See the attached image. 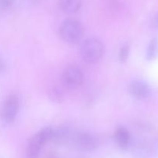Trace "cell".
Listing matches in <instances>:
<instances>
[{
	"mask_svg": "<svg viewBox=\"0 0 158 158\" xmlns=\"http://www.w3.org/2000/svg\"><path fill=\"white\" fill-rule=\"evenodd\" d=\"M83 34V26L80 22L76 19H66L60 26L62 39L68 43H77L81 40Z\"/></svg>",
	"mask_w": 158,
	"mask_h": 158,
	"instance_id": "obj_3",
	"label": "cell"
},
{
	"mask_svg": "<svg viewBox=\"0 0 158 158\" xmlns=\"http://www.w3.org/2000/svg\"><path fill=\"white\" fill-rule=\"evenodd\" d=\"M158 55V40L154 38L151 40L148 46V52H147V59L148 60H152L155 59Z\"/></svg>",
	"mask_w": 158,
	"mask_h": 158,
	"instance_id": "obj_11",
	"label": "cell"
},
{
	"mask_svg": "<svg viewBox=\"0 0 158 158\" xmlns=\"http://www.w3.org/2000/svg\"><path fill=\"white\" fill-rule=\"evenodd\" d=\"M153 25L155 29H158V13L154 16V20H153Z\"/></svg>",
	"mask_w": 158,
	"mask_h": 158,
	"instance_id": "obj_16",
	"label": "cell"
},
{
	"mask_svg": "<svg viewBox=\"0 0 158 158\" xmlns=\"http://www.w3.org/2000/svg\"><path fill=\"white\" fill-rule=\"evenodd\" d=\"M130 52V46L127 44L123 45L120 49L119 52V60L120 62H125L127 61L129 56Z\"/></svg>",
	"mask_w": 158,
	"mask_h": 158,
	"instance_id": "obj_13",
	"label": "cell"
},
{
	"mask_svg": "<svg viewBox=\"0 0 158 158\" xmlns=\"http://www.w3.org/2000/svg\"><path fill=\"white\" fill-rule=\"evenodd\" d=\"M60 6L66 13L77 12L81 8L83 0H60Z\"/></svg>",
	"mask_w": 158,
	"mask_h": 158,
	"instance_id": "obj_9",
	"label": "cell"
},
{
	"mask_svg": "<svg viewBox=\"0 0 158 158\" xmlns=\"http://www.w3.org/2000/svg\"><path fill=\"white\" fill-rule=\"evenodd\" d=\"M116 143L121 149H127L131 143V134L128 130L123 127L117 128L114 134Z\"/></svg>",
	"mask_w": 158,
	"mask_h": 158,
	"instance_id": "obj_8",
	"label": "cell"
},
{
	"mask_svg": "<svg viewBox=\"0 0 158 158\" xmlns=\"http://www.w3.org/2000/svg\"><path fill=\"white\" fill-rule=\"evenodd\" d=\"M49 98L56 103H60L62 102V100L63 98V94L60 89L57 88H52L50 91H49Z\"/></svg>",
	"mask_w": 158,
	"mask_h": 158,
	"instance_id": "obj_12",
	"label": "cell"
},
{
	"mask_svg": "<svg viewBox=\"0 0 158 158\" xmlns=\"http://www.w3.org/2000/svg\"><path fill=\"white\" fill-rule=\"evenodd\" d=\"M19 110V100L16 95L9 96L2 105L0 110V117L4 121L11 123L18 114Z\"/></svg>",
	"mask_w": 158,
	"mask_h": 158,
	"instance_id": "obj_4",
	"label": "cell"
},
{
	"mask_svg": "<svg viewBox=\"0 0 158 158\" xmlns=\"http://www.w3.org/2000/svg\"><path fill=\"white\" fill-rule=\"evenodd\" d=\"M33 1H37V0H33Z\"/></svg>",
	"mask_w": 158,
	"mask_h": 158,
	"instance_id": "obj_19",
	"label": "cell"
},
{
	"mask_svg": "<svg viewBox=\"0 0 158 158\" xmlns=\"http://www.w3.org/2000/svg\"><path fill=\"white\" fill-rule=\"evenodd\" d=\"M148 154V148L143 145H139L134 150V155L138 158H143Z\"/></svg>",
	"mask_w": 158,
	"mask_h": 158,
	"instance_id": "obj_14",
	"label": "cell"
},
{
	"mask_svg": "<svg viewBox=\"0 0 158 158\" xmlns=\"http://www.w3.org/2000/svg\"><path fill=\"white\" fill-rule=\"evenodd\" d=\"M62 81L68 89H77L83 82V72L75 66H68L62 74Z\"/></svg>",
	"mask_w": 158,
	"mask_h": 158,
	"instance_id": "obj_5",
	"label": "cell"
},
{
	"mask_svg": "<svg viewBox=\"0 0 158 158\" xmlns=\"http://www.w3.org/2000/svg\"><path fill=\"white\" fill-rule=\"evenodd\" d=\"M5 67H6L5 62L3 61V60H2V59L0 58V72H1V71H2L3 69H5Z\"/></svg>",
	"mask_w": 158,
	"mask_h": 158,
	"instance_id": "obj_17",
	"label": "cell"
},
{
	"mask_svg": "<svg viewBox=\"0 0 158 158\" xmlns=\"http://www.w3.org/2000/svg\"><path fill=\"white\" fill-rule=\"evenodd\" d=\"M129 90L131 95L138 100L147 98L151 93V89L148 85L142 80L133 81L130 85Z\"/></svg>",
	"mask_w": 158,
	"mask_h": 158,
	"instance_id": "obj_7",
	"label": "cell"
},
{
	"mask_svg": "<svg viewBox=\"0 0 158 158\" xmlns=\"http://www.w3.org/2000/svg\"><path fill=\"white\" fill-rule=\"evenodd\" d=\"M103 46L101 42L96 38H89L83 42L81 46V56L86 63L93 64L102 58Z\"/></svg>",
	"mask_w": 158,
	"mask_h": 158,
	"instance_id": "obj_2",
	"label": "cell"
},
{
	"mask_svg": "<svg viewBox=\"0 0 158 158\" xmlns=\"http://www.w3.org/2000/svg\"><path fill=\"white\" fill-rule=\"evenodd\" d=\"M15 0H0V9H7L13 5Z\"/></svg>",
	"mask_w": 158,
	"mask_h": 158,
	"instance_id": "obj_15",
	"label": "cell"
},
{
	"mask_svg": "<svg viewBox=\"0 0 158 158\" xmlns=\"http://www.w3.org/2000/svg\"><path fill=\"white\" fill-rule=\"evenodd\" d=\"M70 139V134L66 128H60L58 130H54L53 138L52 141L59 144H64L67 143Z\"/></svg>",
	"mask_w": 158,
	"mask_h": 158,
	"instance_id": "obj_10",
	"label": "cell"
},
{
	"mask_svg": "<svg viewBox=\"0 0 158 158\" xmlns=\"http://www.w3.org/2000/svg\"><path fill=\"white\" fill-rule=\"evenodd\" d=\"M51 158H57V157H51Z\"/></svg>",
	"mask_w": 158,
	"mask_h": 158,
	"instance_id": "obj_18",
	"label": "cell"
},
{
	"mask_svg": "<svg viewBox=\"0 0 158 158\" xmlns=\"http://www.w3.org/2000/svg\"><path fill=\"white\" fill-rule=\"evenodd\" d=\"M73 140L78 149L86 152L94 151L98 146L97 139L89 133H78L74 136Z\"/></svg>",
	"mask_w": 158,
	"mask_h": 158,
	"instance_id": "obj_6",
	"label": "cell"
},
{
	"mask_svg": "<svg viewBox=\"0 0 158 158\" xmlns=\"http://www.w3.org/2000/svg\"><path fill=\"white\" fill-rule=\"evenodd\" d=\"M54 130L51 127H45L35 134L29 142L27 147V158H38L40 151L48 141L52 140Z\"/></svg>",
	"mask_w": 158,
	"mask_h": 158,
	"instance_id": "obj_1",
	"label": "cell"
}]
</instances>
